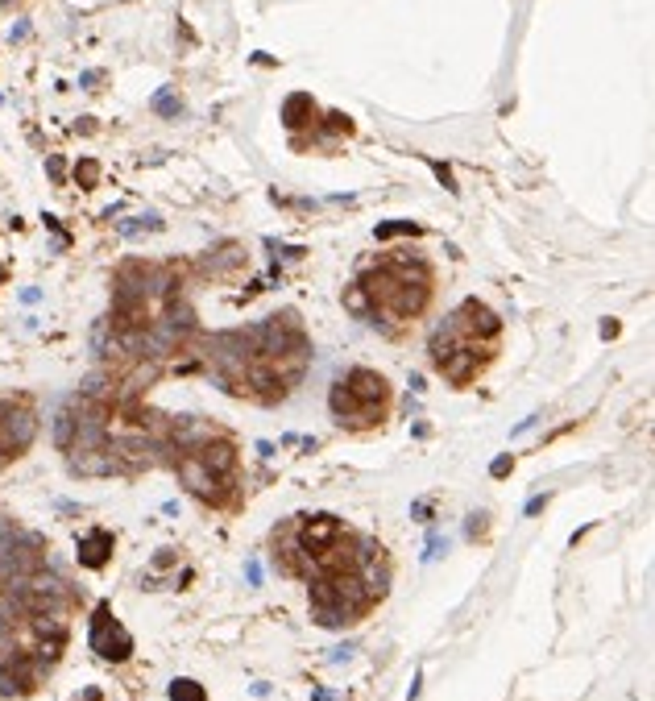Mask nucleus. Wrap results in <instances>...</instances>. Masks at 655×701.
<instances>
[{
    "label": "nucleus",
    "instance_id": "obj_1",
    "mask_svg": "<svg viewBox=\"0 0 655 701\" xmlns=\"http://www.w3.org/2000/svg\"><path fill=\"white\" fill-rule=\"evenodd\" d=\"M357 287L369 295V307H373V311H382V315H390V320H411V315H419L423 303H428L432 274H428V266H419V262L406 266L398 258V262L365 274Z\"/></svg>",
    "mask_w": 655,
    "mask_h": 701
},
{
    "label": "nucleus",
    "instance_id": "obj_2",
    "mask_svg": "<svg viewBox=\"0 0 655 701\" xmlns=\"http://www.w3.org/2000/svg\"><path fill=\"white\" fill-rule=\"evenodd\" d=\"M328 407H332L336 424H345V428H373V424H382V415L390 407V386L382 374L357 365L332 382Z\"/></svg>",
    "mask_w": 655,
    "mask_h": 701
},
{
    "label": "nucleus",
    "instance_id": "obj_3",
    "mask_svg": "<svg viewBox=\"0 0 655 701\" xmlns=\"http://www.w3.org/2000/svg\"><path fill=\"white\" fill-rule=\"evenodd\" d=\"M34 436H38V415H34V407L21 402V398L0 402V457L25 452V448L34 444Z\"/></svg>",
    "mask_w": 655,
    "mask_h": 701
},
{
    "label": "nucleus",
    "instance_id": "obj_4",
    "mask_svg": "<svg viewBox=\"0 0 655 701\" xmlns=\"http://www.w3.org/2000/svg\"><path fill=\"white\" fill-rule=\"evenodd\" d=\"M88 643L100 660H129L133 656V635L112 618V606H108V602H100L95 614H91Z\"/></svg>",
    "mask_w": 655,
    "mask_h": 701
},
{
    "label": "nucleus",
    "instance_id": "obj_5",
    "mask_svg": "<svg viewBox=\"0 0 655 701\" xmlns=\"http://www.w3.org/2000/svg\"><path fill=\"white\" fill-rule=\"evenodd\" d=\"M178 482L187 485V490H191L199 502H216V506L224 502V498H228V490H232L228 482L212 478V473L199 465V457H195V452H187V457L178 461Z\"/></svg>",
    "mask_w": 655,
    "mask_h": 701
},
{
    "label": "nucleus",
    "instance_id": "obj_6",
    "mask_svg": "<svg viewBox=\"0 0 655 701\" xmlns=\"http://www.w3.org/2000/svg\"><path fill=\"white\" fill-rule=\"evenodd\" d=\"M195 457H199V465L212 473V478H220V482H237V448L228 444V440H204L199 448H191Z\"/></svg>",
    "mask_w": 655,
    "mask_h": 701
},
{
    "label": "nucleus",
    "instance_id": "obj_7",
    "mask_svg": "<svg viewBox=\"0 0 655 701\" xmlns=\"http://www.w3.org/2000/svg\"><path fill=\"white\" fill-rule=\"evenodd\" d=\"M112 548H117L112 531L95 527V531H88V535L79 539V565H84V569H104L108 556H112Z\"/></svg>",
    "mask_w": 655,
    "mask_h": 701
},
{
    "label": "nucleus",
    "instance_id": "obj_8",
    "mask_svg": "<svg viewBox=\"0 0 655 701\" xmlns=\"http://www.w3.org/2000/svg\"><path fill=\"white\" fill-rule=\"evenodd\" d=\"M311 112H315V104H311V96H291L286 104H282V121H286V129H303L307 121H311Z\"/></svg>",
    "mask_w": 655,
    "mask_h": 701
},
{
    "label": "nucleus",
    "instance_id": "obj_9",
    "mask_svg": "<svg viewBox=\"0 0 655 701\" xmlns=\"http://www.w3.org/2000/svg\"><path fill=\"white\" fill-rule=\"evenodd\" d=\"M373 237H378V241H390V237H419V224H415V220H386V224L373 228Z\"/></svg>",
    "mask_w": 655,
    "mask_h": 701
},
{
    "label": "nucleus",
    "instance_id": "obj_10",
    "mask_svg": "<svg viewBox=\"0 0 655 701\" xmlns=\"http://www.w3.org/2000/svg\"><path fill=\"white\" fill-rule=\"evenodd\" d=\"M171 701H208V689H204L199 681H187V676H183V681L171 685Z\"/></svg>",
    "mask_w": 655,
    "mask_h": 701
},
{
    "label": "nucleus",
    "instance_id": "obj_11",
    "mask_svg": "<svg viewBox=\"0 0 655 701\" xmlns=\"http://www.w3.org/2000/svg\"><path fill=\"white\" fill-rule=\"evenodd\" d=\"M150 104H154V112H162V117H175V121L183 117V100H178L171 88L154 91V100H150Z\"/></svg>",
    "mask_w": 655,
    "mask_h": 701
},
{
    "label": "nucleus",
    "instance_id": "obj_12",
    "mask_svg": "<svg viewBox=\"0 0 655 701\" xmlns=\"http://www.w3.org/2000/svg\"><path fill=\"white\" fill-rule=\"evenodd\" d=\"M232 266H241V249L237 245H224L220 258H208V270H216V274L220 270H232Z\"/></svg>",
    "mask_w": 655,
    "mask_h": 701
},
{
    "label": "nucleus",
    "instance_id": "obj_13",
    "mask_svg": "<svg viewBox=\"0 0 655 701\" xmlns=\"http://www.w3.org/2000/svg\"><path fill=\"white\" fill-rule=\"evenodd\" d=\"M345 307H349L352 315H369V311H373V307H369V295H365L361 287H349V291H345Z\"/></svg>",
    "mask_w": 655,
    "mask_h": 701
},
{
    "label": "nucleus",
    "instance_id": "obj_14",
    "mask_svg": "<svg viewBox=\"0 0 655 701\" xmlns=\"http://www.w3.org/2000/svg\"><path fill=\"white\" fill-rule=\"evenodd\" d=\"M54 444H58V448H67V444H71V407L54 419Z\"/></svg>",
    "mask_w": 655,
    "mask_h": 701
},
{
    "label": "nucleus",
    "instance_id": "obj_15",
    "mask_svg": "<svg viewBox=\"0 0 655 701\" xmlns=\"http://www.w3.org/2000/svg\"><path fill=\"white\" fill-rule=\"evenodd\" d=\"M75 178H79L84 187H95V178H100V166H95V162H79V166H75Z\"/></svg>",
    "mask_w": 655,
    "mask_h": 701
},
{
    "label": "nucleus",
    "instance_id": "obj_16",
    "mask_svg": "<svg viewBox=\"0 0 655 701\" xmlns=\"http://www.w3.org/2000/svg\"><path fill=\"white\" fill-rule=\"evenodd\" d=\"M432 171H436V178H439V183H444V191H452V195H456V191H461V187H456V178H452V171H448V166H444V162H432Z\"/></svg>",
    "mask_w": 655,
    "mask_h": 701
},
{
    "label": "nucleus",
    "instance_id": "obj_17",
    "mask_svg": "<svg viewBox=\"0 0 655 701\" xmlns=\"http://www.w3.org/2000/svg\"><path fill=\"white\" fill-rule=\"evenodd\" d=\"M137 220H145V228H162V220L154 216V212H150V216H137ZM121 232H125V237H137L141 224H121Z\"/></svg>",
    "mask_w": 655,
    "mask_h": 701
},
{
    "label": "nucleus",
    "instance_id": "obj_18",
    "mask_svg": "<svg viewBox=\"0 0 655 701\" xmlns=\"http://www.w3.org/2000/svg\"><path fill=\"white\" fill-rule=\"evenodd\" d=\"M510 465H515V457H510V452H502V457L489 465V473H494V478H506V473H510Z\"/></svg>",
    "mask_w": 655,
    "mask_h": 701
},
{
    "label": "nucleus",
    "instance_id": "obj_19",
    "mask_svg": "<svg viewBox=\"0 0 655 701\" xmlns=\"http://www.w3.org/2000/svg\"><path fill=\"white\" fill-rule=\"evenodd\" d=\"M439 552H448V539H439V535H432V539H428V552H423V561H436Z\"/></svg>",
    "mask_w": 655,
    "mask_h": 701
},
{
    "label": "nucleus",
    "instance_id": "obj_20",
    "mask_svg": "<svg viewBox=\"0 0 655 701\" xmlns=\"http://www.w3.org/2000/svg\"><path fill=\"white\" fill-rule=\"evenodd\" d=\"M328 129H336V133H349L352 125H349V117H345V112H328Z\"/></svg>",
    "mask_w": 655,
    "mask_h": 701
},
{
    "label": "nucleus",
    "instance_id": "obj_21",
    "mask_svg": "<svg viewBox=\"0 0 655 701\" xmlns=\"http://www.w3.org/2000/svg\"><path fill=\"white\" fill-rule=\"evenodd\" d=\"M465 531H469V539H477L481 531H485V515H469V523H465Z\"/></svg>",
    "mask_w": 655,
    "mask_h": 701
},
{
    "label": "nucleus",
    "instance_id": "obj_22",
    "mask_svg": "<svg viewBox=\"0 0 655 701\" xmlns=\"http://www.w3.org/2000/svg\"><path fill=\"white\" fill-rule=\"evenodd\" d=\"M245 577H249V585H262V565L249 561V565H245Z\"/></svg>",
    "mask_w": 655,
    "mask_h": 701
},
{
    "label": "nucleus",
    "instance_id": "obj_23",
    "mask_svg": "<svg viewBox=\"0 0 655 701\" xmlns=\"http://www.w3.org/2000/svg\"><path fill=\"white\" fill-rule=\"evenodd\" d=\"M154 565H158V569H166V565H175V548H162V552H158V556H154Z\"/></svg>",
    "mask_w": 655,
    "mask_h": 701
},
{
    "label": "nucleus",
    "instance_id": "obj_24",
    "mask_svg": "<svg viewBox=\"0 0 655 701\" xmlns=\"http://www.w3.org/2000/svg\"><path fill=\"white\" fill-rule=\"evenodd\" d=\"M411 515H419V519L428 523V515H432V502H415V506H411Z\"/></svg>",
    "mask_w": 655,
    "mask_h": 701
},
{
    "label": "nucleus",
    "instance_id": "obj_25",
    "mask_svg": "<svg viewBox=\"0 0 655 701\" xmlns=\"http://www.w3.org/2000/svg\"><path fill=\"white\" fill-rule=\"evenodd\" d=\"M46 166H50V175H54V178H62V175H67V166H62V158H50V162H46Z\"/></svg>",
    "mask_w": 655,
    "mask_h": 701
},
{
    "label": "nucleus",
    "instance_id": "obj_26",
    "mask_svg": "<svg viewBox=\"0 0 655 701\" xmlns=\"http://www.w3.org/2000/svg\"><path fill=\"white\" fill-rule=\"evenodd\" d=\"M100 79H104L100 71H84V79H79V84H84V88H91V84H100Z\"/></svg>",
    "mask_w": 655,
    "mask_h": 701
},
{
    "label": "nucleus",
    "instance_id": "obj_27",
    "mask_svg": "<svg viewBox=\"0 0 655 701\" xmlns=\"http://www.w3.org/2000/svg\"><path fill=\"white\" fill-rule=\"evenodd\" d=\"M602 336H606V341H610V336H618V324H614V320H606V324H602Z\"/></svg>",
    "mask_w": 655,
    "mask_h": 701
},
{
    "label": "nucleus",
    "instance_id": "obj_28",
    "mask_svg": "<svg viewBox=\"0 0 655 701\" xmlns=\"http://www.w3.org/2000/svg\"><path fill=\"white\" fill-rule=\"evenodd\" d=\"M0 461H4V457H0Z\"/></svg>",
    "mask_w": 655,
    "mask_h": 701
}]
</instances>
